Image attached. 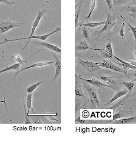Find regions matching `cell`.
<instances>
[{
	"label": "cell",
	"instance_id": "cell-1",
	"mask_svg": "<svg viewBox=\"0 0 136 154\" xmlns=\"http://www.w3.org/2000/svg\"><path fill=\"white\" fill-rule=\"evenodd\" d=\"M61 28H56L55 29V31H53L52 32H50L48 34H44V35H42V36H32L31 37L28 36V37H26V38L15 39H12V40H8L7 39H6V38H4L5 40H4L3 42H0V45H3L4 44H5L6 43H8V42H14V41H20V40L28 39V41L27 43V44H26L25 47L22 48V50H25V48L27 47V46H28V44L29 42L30 41V39H38V40H42V41H45L48 37H49L52 34H54V33H56V32H58V31H61Z\"/></svg>",
	"mask_w": 136,
	"mask_h": 154
},
{
	"label": "cell",
	"instance_id": "cell-2",
	"mask_svg": "<svg viewBox=\"0 0 136 154\" xmlns=\"http://www.w3.org/2000/svg\"><path fill=\"white\" fill-rule=\"evenodd\" d=\"M116 24V18L114 15L109 13L107 16V18L105 21L104 26L101 31L96 32L97 35H100L104 31H107L113 28Z\"/></svg>",
	"mask_w": 136,
	"mask_h": 154
},
{
	"label": "cell",
	"instance_id": "cell-3",
	"mask_svg": "<svg viewBox=\"0 0 136 154\" xmlns=\"http://www.w3.org/2000/svg\"><path fill=\"white\" fill-rule=\"evenodd\" d=\"M24 24V23H14L10 21H3L0 23V34H4L12 29Z\"/></svg>",
	"mask_w": 136,
	"mask_h": 154
},
{
	"label": "cell",
	"instance_id": "cell-4",
	"mask_svg": "<svg viewBox=\"0 0 136 154\" xmlns=\"http://www.w3.org/2000/svg\"><path fill=\"white\" fill-rule=\"evenodd\" d=\"M99 66L105 67L106 69H111V71H115L117 72H122L125 74H127V70L125 69H121L119 67L116 66L115 64H114L113 62L110 60H104L102 63H99Z\"/></svg>",
	"mask_w": 136,
	"mask_h": 154
},
{
	"label": "cell",
	"instance_id": "cell-5",
	"mask_svg": "<svg viewBox=\"0 0 136 154\" xmlns=\"http://www.w3.org/2000/svg\"><path fill=\"white\" fill-rule=\"evenodd\" d=\"M80 63L83 69L88 72H95L99 69H100V66H99V63L93 62L91 61L80 60Z\"/></svg>",
	"mask_w": 136,
	"mask_h": 154
},
{
	"label": "cell",
	"instance_id": "cell-6",
	"mask_svg": "<svg viewBox=\"0 0 136 154\" xmlns=\"http://www.w3.org/2000/svg\"><path fill=\"white\" fill-rule=\"evenodd\" d=\"M47 12V10L46 8L43 9L42 10H39L38 12V15L36 17L35 19L34 20V22L32 23V29H31V32L30 36H29V37H31L33 36L32 35L34 34V31L36 29V27L38 26L39 23H40L41 20L42 19V18L43 17V15L46 13Z\"/></svg>",
	"mask_w": 136,
	"mask_h": 154
},
{
	"label": "cell",
	"instance_id": "cell-7",
	"mask_svg": "<svg viewBox=\"0 0 136 154\" xmlns=\"http://www.w3.org/2000/svg\"><path fill=\"white\" fill-rule=\"evenodd\" d=\"M89 50H94L100 51L103 50L102 49L98 50V49H95V48L90 47L86 40L85 39H82L78 43V44L76 46V51H85Z\"/></svg>",
	"mask_w": 136,
	"mask_h": 154
},
{
	"label": "cell",
	"instance_id": "cell-8",
	"mask_svg": "<svg viewBox=\"0 0 136 154\" xmlns=\"http://www.w3.org/2000/svg\"><path fill=\"white\" fill-rule=\"evenodd\" d=\"M88 92L89 93L90 100L92 104L96 107H98L100 105V102L99 101L98 97L94 90L91 88H88Z\"/></svg>",
	"mask_w": 136,
	"mask_h": 154
},
{
	"label": "cell",
	"instance_id": "cell-9",
	"mask_svg": "<svg viewBox=\"0 0 136 154\" xmlns=\"http://www.w3.org/2000/svg\"><path fill=\"white\" fill-rule=\"evenodd\" d=\"M78 77L80 79V80H83L84 81H85V82H87L88 83L91 84V85H92L95 87L99 88H111L112 90H114V88L112 86H111L108 85L107 84L103 83L102 82L99 81L98 80H95V79H91V80H87V79H83V78H80V77L78 76Z\"/></svg>",
	"mask_w": 136,
	"mask_h": 154
},
{
	"label": "cell",
	"instance_id": "cell-10",
	"mask_svg": "<svg viewBox=\"0 0 136 154\" xmlns=\"http://www.w3.org/2000/svg\"><path fill=\"white\" fill-rule=\"evenodd\" d=\"M33 44L43 46L48 50H51L52 51L57 53H61V49L60 48L56 46L53 45V44H50L49 43L46 42H36V43H34Z\"/></svg>",
	"mask_w": 136,
	"mask_h": 154
},
{
	"label": "cell",
	"instance_id": "cell-11",
	"mask_svg": "<svg viewBox=\"0 0 136 154\" xmlns=\"http://www.w3.org/2000/svg\"><path fill=\"white\" fill-rule=\"evenodd\" d=\"M55 61H50V62H40V63H35L34 64L31 65L30 66H29L26 67L24 69H22L21 71H19L18 72H17V74H15L14 77L17 76V74H20V72H22L23 71H25V70H27L28 69H32V68H34V67H41L43 66H46L48 65L51 64L52 63H54Z\"/></svg>",
	"mask_w": 136,
	"mask_h": 154
},
{
	"label": "cell",
	"instance_id": "cell-12",
	"mask_svg": "<svg viewBox=\"0 0 136 154\" xmlns=\"http://www.w3.org/2000/svg\"><path fill=\"white\" fill-rule=\"evenodd\" d=\"M75 95L78 97H83L85 98V96L84 95L82 91V89L81 87V85L80 83V79L78 78L77 75H75Z\"/></svg>",
	"mask_w": 136,
	"mask_h": 154
},
{
	"label": "cell",
	"instance_id": "cell-13",
	"mask_svg": "<svg viewBox=\"0 0 136 154\" xmlns=\"http://www.w3.org/2000/svg\"><path fill=\"white\" fill-rule=\"evenodd\" d=\"M55 73L53 80H52L51 83L56 80L57 78H59L61 74V61L58 59H56L55 62Z\"/></svg>",
	"mask_w": 136,
	"mask_h": 154
},
{
	"label": "cell",
	"instance_id": "cell-14",
	"mask_svg": "<svg viewBox=\"0 0 136 154\" xmlns=\"http://www.w3.org/2000/svg\"><path fill=\"white\" fill-rule=\"evenodd\" d=\"M113 57L115 58V59H116L118 61H119L120 63H121V65L122 66H123L124 67V68L125 69V70H128V69H136V67L135 66H133L132 65L130 64L129 63H127V62H125V61H123V60H122L121 59H120L119 58L117 57L116 56H115V55H113Z\"/></svg>",
	"mask_w": 136,
	"mask_h": 154
},
{
	"label": "cell",
	"instance_id": "cell-15",
	"mask_svg": "<svg viewBox=\"0 0 136 154\" xmlns=\"http://www.w3.org/2000/svg\"><path fill=\"white\" fill-rule=\"evenodd\" d=\"M105 24V21L101 22H91V23H79L78 26H83L89 27V28H94L97 26H98L100 25H104Z\"/></svg>",
	"mask_w": 136,
	"mask_h": 154
},
{
	"label": "cell",
	"instance_id": "cell-16",
	"mask_svg": "<svg viewBox=\"0 0 136 154\" xmlns=\"http://www.w3.org/2000/svg\"><path fill=\"white\" fill-rule=\"evenodd\" d=\"M136 122V116L131 118H126L124 119L116 120L117 124H130L134 123Z\"/></svg>",
	"mask_w": 136,
	"mask_h": 154
},
{
	"label": "cell",
	"instance_id": "cell-17",
	"mask_svg": "<svg viewBox=\"0 0 136 154\" xmlns=\"http://www.w3.org/2000/svg\"><path fill=\"white\" fill-rule=\"evenodd\" d=\"M127 91H118L117 93H116L115 95L111 98V100L109 102L107 103L106 104H109L110 103L113 102L114 101H115L118 99L121 98V97L124 96L127 93Z\"/></svg>",
	"mask_w": 136,
	"mask_h": 154
},
{
	"label": "cell",
	"instance_id": "cell-18",
	"mask_svg": "<svg viewBox=\"0 0 136 154\" xmlns=\"http://www.w3.org/2000/svg\"><path fill=\"white\" fill-rule=\"evenodd\" d=\"M100 78L101 80H103L104 82H106V84L108 85H115L117 84V81L115 80L114 79L111 77H109L101 76Z\"/></svg>",
	"mask_w": 136,
	"mask_h": 154
},
{
	"label": "cell",
	"instance_id": "cell-19",
	"mask_svg": "<svg viewBox=\"0 0 136 154\" xmlns=\"http://www.w3.org/2000/svg\"><path fill=\"white\" fill-rule=\"evenodd\" d=\"M20 63H16L15 64L12 65L10 66L7 67L6 69H3L2 70L0 71V74H2L3 72H6L8 71H18L19 69V68L20 67Z\"/></svg>",
	"mask_w": 136,
	"mask_h": 154
},
{
	"label": "cell",
	"instance_id": "cell-20",
	"mask_svg": "<svg viewBox=\"0 0 136 154\" xmlns=\"http://www.w3.org/2000/svg\"><path fill=\"white\" fill-rule=\"evenodd\" d=\"M41 51V50H39V51H36V53H33L32 55H30V57H29L28 58H27V59H26V60H23L22 59H21V57L19 55H17V54H15L14 55H13L12 56V58H13L14 60H15L16 62H17V63H20V64H23L24 63H26L27 59H28L29 58L31 57L32 55H34L35 53H37L38 52H39V51Z\"/></svg>",
	"mask_w": 136,
	"mask_h": 154
},
{
	"label": "cell",
	"instance_id": "cell-21",
	"mask_svg": "<svg viewBox=\"0 0 136 154\" xmlns=\"http://www.w3.org/2000/svg\"><path fill=\"white\" fill-rule=\"evenodd\" d=\"M32 93H28V95L27 96V97L26 104L27 109V112H28L30 109L33 110L32 107Z\"/></svg>",
	"mask_w": 136,
	"mask_h": 154
},
{
	"label": "cell",
	"instance_id": "cell-22",
	"mask_svg": "<svg viewBox=\"0 0 136 154\" xmlns=\"http://www.w3.org/2000/svg\"><path fill=\"white\" fill-rule=\"evenodd\" d=\"M120 17L123 19V21H124L125 23H127V24L129 26V28L130 29V30L132 31V34H133V36H134L135 40V50H136V27L132 26L129 23H128V22H127V20L125 19L123 16L120 15Z\"/></svg>",
	"mask_w": 136,
	"mask_h": 154
},
{
	"label": "cell",
	"instance_id": "cell-23",
	"mask_svg": "<svg viewBox=\"0 0 136 154\" xmlns=\"http://www.w3.org/2000/svg\"><path fill=\"white\" fill-rule=\"evenodd\" d=\"M125 8L130 12L129 15L134 19H136V6H128Z\"/></svg>",
	"mask_w": 136,
	"mask_h": 154
},
{
	"label": "cell",
	"instance_id": "cell-24",
	"mask_svg": "<svg viewBox=\"0 0 136 154\" xmlns=\"http://www.w3.org/2000/svg\"><path fill=\"white\" fill-rule=\"evenodd\" d=\"M44 82H45V81H41V82H38V83H36L34 84L33 85L30 86V87L27 88V89L26 90L27 93H32L34 91V90H35L38 86L41 85V84L43 83Z\"/></svg>",
	"mask_w": 136,
	"mask_h": 154
},
{
	"label": "cell",
	"instance_id": "cell-25",
	"mask_svg": "<svg viewBox=\"0 0 136 154\" xmlns=\"http://www.w3.org/2000/svg\"><path fill=\"white\" fill-rule=\"evenodd\" d=\"M121 83L127 88V90L129 91H131L132 88H134L135 86V83L132 82H125V81H122Z\"/></svg>",
	"mask_w": 136,
	"mask_h": 154
},
{
	"label": "cell",
	"instance_id": "cell-26",
	"mask_svg": "<svg viewBox=\"0 0 136 154\" xmlns=\"http://www.w3.org/2000/svg\"><path fill=\"white\" fill-rule=\"evenodd\" d=\"M96 0H92V2H91V7H90V11L89 12V15H87V17L85 18V19L87 20H90L92 14L93 13V12L94 10L95 9V8L96 6Z\"/></svg>",
	"mask_w": 136,
	"mask_h": 154
},
{
	"label": "cell",
	"instance_id": "cell-27",
	"mask_svg": "<svg viewBox=\"0 0 136 154\" xmlns=\"http://www.w3.org/2000/svg\"><path fill=\"white\" fill-rule=\"evenodd\" d=\"M104 51H106V53H109V55L113 57V49H112V46H111V41H109V42H108V44H106Z\"/></svg>",
	"mask_w": 136,
	"mask_h": 154
},
{
	"label": "cell",
	"instance_id": "cell-28",
	"mask_svg": "<svg viewBox=\"0 0 136 154\" xmlns=\"http://www.w3.org/2000/svg\"><path fill=\"white\" fill-rule=\"evenodd\" d=\"M132 0H115L114 2V5L115 6H119L122 4H127L132 2Z\"/></svg>",
	"mask_w": 136,
	"mask_h": 154
},
{
	"label": "cell",
	"instance_id": "cell-29",
	"mask_svg": "<svg viewBox=\"0 0 136 154\" xmlns=\"http://www.w3.org/2000/svg\"><path fill=\"white\" fill-rule=\"evenodd\" d=\"M80 8H78V10L77 13L76 14L75 17V28H77V26H78L79 24V18H80Z\"/></svg>",
	"mask_w": 136,
	"mask_h": 154
},
{
	"label": "cell",
	"instance_id": "cell-30",
	"mask_svg": "<svg viewBox=\"0 0 136 154\" xmlns=\"http://www.w3.org/2000/svg\"><path fill=\"white\" fill-rule=\"evenodd\" d=\"M82 36L85 39H88L89 37V31L87 27L84 26L82 29Z\"/></svg>",
	"mask_w": 136,
	"mask_h": 154
},
{
	"label": "cell",
	"instance_id": "cell-31",
	"mask_svg": "<svg viewBox=\"0 0 136 154\" xmlns=\"http://www.w3.org/2000/svg\"><path fill=\"white\" fill-rule=\"evenodd\" d=\"M24 109H25V123L26 124H31V122L29 120V118H28V113H27V111L26 110V105H24Z\"/></svg>",
	"mask_w": 136,
	"mask_h": 154
},
{
	"label": "cell",
	"instance_id": "cell-32",
	"mask_svg": "<svg viewBox=\"0 0 136 154\" xmlns=\"http://www.w3.org/2000/svg\"><path fill=\"white\" fill-rule=\"evenodd\" d=\"M106 3L107 4L108 7L109 8V10L111 12L113 10V3L112 0H105Z\"/></svg>",
	"mask_w": 136,
	"mask_h": 154
},
{
	"label": "cell",
	"instance_id": "cell-33",
	"mask_svg": "<svg viewBox=\"0 0 136 154\" xmlns=\"http://www.w3.org/2000/svg\"><path fill=\"white\" fill-rule=\"evenodd\" d=\"M125 25V24L123 23L122 24V26L121 27V30L120 31V36H121L122 39H124V26Z\"/></svg>",
	"mask_w": 136,
	"mask_h": 154
},
{
	"label": "cell",
	"instance_id": "cell-34",
	"mask_svg": "<svg viewBox=\"0 0 136 154\" xmlns=\"http://www.w3.org/2000/svg\"><path fill=\"white\" fill-rule=\"evenodd\" d=\"M0 3L2 4H6V5H13L14 4L13 2H10L8 0H0Z\"/></svg>",
	"mask_w": 136,
	"mask_h": 154
},
{
	"label": "cell",
	"instance_id": "cell-35",
	"mask_svg": "<svg viewBox=\"0 0 136 154\" xmlns=\"http://www.w3.org/2000/svg\"><path fill=\"white\" fill-rule=\"evenodd\" d=\"M122 116H121V113L120 112H117L116 113V114L114 115L113 117V120H116L119 119L120 118H121Z\"/></svg>",
	"mask_w": 136,
	"mask_h": 154
},
{
	"label": "cell",
	"instance_id": "cell-36",
	"mask_svg": "<svg viewBox=\"0 0 136 154\" xmlns=\"http://www.w3.org/2000/svg\"><path fill=\"white\" fill-rule=\"evenodd\" d=\"M102 51H103V53H102V55H103V56L104 57L106 58H108V59H112L113 58V56H111V55H109V53H106V51H103V50H102Z\"/></svg>",
	"mask_w": 136,
	"mask_h": 154
},
{
	"label": "cell",
	"instance_id": "cell-37",
	"mask_svg": "<svg viewBox=\"0 0 136 154\" xmlns=\"http://www.w3.org/2000/svg\"><path fill=\"white\" fill-rule=\"evenodd\" d=\"M45 116L48 119H49V120H51V121H59V120L56 119H55L53 116H52V115H45Z\"/></svg>",
	"mask_w": 136,
	"mask_h": 154
},
{
	"label": "cell",
	"instance_id": "cell-38",
	"mask_svg": "<svg viewBox=\"0 0 136 154\" xmlns=\"http://www.w3.org/2000/svg\"><path fill=\"white\" fill-rule=\"evenodd\" d=\"M129 63H130V64L132 65L133 66L136 67V62L134 61H129Z\"/></svg>",
	"mask_w": 136,
	"mask_h": 154
},
{
	"label": "cell",
	"instance_id": "cell-39",
	"mask_svg": "<svg viewBox=\"0 0 136 154\" xmlns=\"http://www.w3.org/2000/svg\"><path fill=\"white\" fill-rule=\"evenodd\" d=\"M132 82H135V85H136V76L134 78V79L132 80Z\"/></svg>",
	"mask_w": 136,
	"mask_h": 154
},
{
	"label": "cell",
	"instance_id": "cell-40",
	"mask_svg": "<svg viewBox=\"0 0 136 154\" xmlns=\"http://www.w3.org/2000/svg\"><path fill=\"white\" fill-rule=\"evenodd\" d=\"M133 55L135 56V57L136 58V50H135V51L134 52V53H133Z\"/></svg>",
	"mask_w": 136,
	"mask_h": 154
}]
</instances>
